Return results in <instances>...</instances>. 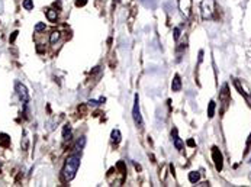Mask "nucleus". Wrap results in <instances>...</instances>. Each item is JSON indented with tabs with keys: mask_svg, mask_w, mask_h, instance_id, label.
Here are the masks:
<instances>
[{
	"mask_svg": "<svg viewBox=\"0 0 251 187\" xmlns=\"http://www.w3.org/2000/svg\"><path fill=\"white\" fill-rule=\"evenodd\" d=\"M80 167V155L79 154H73L65 160V164H64L63 168V177L65 181H71L75 177V173Z\"/></svg>",
	"mask_w": 251,
	"mask_h": 187,
	"instance_id": "f257e3e1",
	"label": "nucleus"
},
{
	"mask_svg": "<svg viewBox=\"0 0 251 187\" xmlns=\"http://www.w3.org/2000/svg\"><path fill=\"white\" fill-rule=\"evenodd\" d=\"M215 8H216V2H215V0H203L202 3H200L202 18L203 19H212L215 15Z\"/></svg>",
	"mask_w": 251,
	"mask_h": 187,
	"instance_id": "f03ea898",
	"label": "nucleus"
},
{
	"mask_svg": "<svg viewBox=\"0 0 251 187\" xmlns=\"http://www.w3.org/2000/svg\"><path fill=\"white\" fill-rule=\"evenodd\" d=\"M132 118H134V122L137 125V128L142 129L144 128V120L141 112H139V99L138 96H135V102H134V107H132Z\"/></svg>",
	"mask_w": 251,
	"mask_h": 187,
	"instance_id": "7ed1b4c3",
	"label": "nucleus"
},
{
	"mask_svg": "<svg viewBox=\"0 0 251 187\" xmlns=\"http://www.w3.org/2000/svg\"><path fill=\"white\" fill-rule=\"evenodd\" d=\"M212 158H214V162H215V167H216L218 171L222 170V165H224V157H222L221 151L218 150L216 146L212 148Z\"/></svg>",
	"mask_w": 251,
	"mask_h": 187,
	"instance_id": "20e7f679",
	"label": "nucleus"
},
{
	"mask_svg": "<svg viewBox=\"0 0 251 187\" xmlns=\"http://www.w3.org/2000/svg\"><path fill=\"white\" fill-rule=\"evenodd\" d=\"M16 93H18L19 99L22 100V103H28L29 102V94H28L26 87L22 83H16Z\"/></svg>",
	"mask_w": 251,
	"mask_h": 187,
	"instance_id": "39448f33",
	"label": "nucleus"
},
{
	"mask_svg": "<svg viewBox=\"0 0 251 187\" xmlns=\"http://www.w3.org/2000/svg\"><path fill=\"white\" fill-rule=\"evenodd\" d=\"M177 2H179L180 12H181L186 18H189V16H190V10H192V0H177Z\"/></svg>",
	"mask_w": 251,
	"mask_h": 187,
	"instance_id": "423d86ee",
	"label": "nucleus"
},
{
	"mask_svg": "<svg viewBox=\"0 0 251 187\" xmlns=\"http://www.w3.org/2000/svg\"><path fill=\"white\" fill-rule=\"evenodd\" d=\"M171 136H173V144H174V146H176V150H179V151H183V141L179 138V135H177V129L174 128L173 129V132H171Z\"/></svg>",
	"mask_w": 251,
	"mask_h": 187,
	"instance_id": "0eeeda50",
	"label": "nucleus"
},
{
	"mask_svg": "<svg viewBox=\"0 0 251 187\" xmlns=\"http://www.w3.org/2000/svg\"><path fill=\"white\" fill-rule=\"evenodd\" d=\"M171 90H173V91H180V90H181V80H180V75L179 74H176L174 77H173Z\"/></svg>",
	"mask_w": 251,
	"mask_h": 187,
	"instance_id": "6e6552de",
	"label": "nucleus"
},
{
	"mask_svg": "<svg viewBox=\"0 0 251 187\" xmlns=\"http://www.w3.org/2000/svg\"><path fill=\"white\" fill-rule=\"evenodd\" d=\"M63 139H64V141L71 139V126H70V125H64V128H63Z\"/></svg>",
	"mask_w": 251,
	"mask_h": 187,
	"instance_id": "1a4fd4ad",
	"label": "nucleus"
},
{
	"mask_svg": "<svg viewBox=\"0 0 251 187\" xmlns=\"http://www.w3.org/2000/svg\"><path fill=\"white\" fill-rule=\"evenodd\" d=\"M110 138H112L113 144H119L120 142V131L119 129H113L112 134H110Z\"/></svg>",
	"mask_w": 251,
	"mask_h": 187,
	"instance_id": "9d476101",
	"label": "nucleus"
},
{
	"mask_svg": "<svg viewBox=\"0 0 251 187\" xmlns=\"http://www.w3.org/2000/svg\"><path fill=\"white\" fill-rule=\"evenodd\" d=\"M215 107H216V103H215L214 100L209 102V106H208V118L209 119H212L215 115Z\"/></svg>",
	"mask_w": 251,
	"mask_h": 187,
	"instance_id": "9b49d317",
	"label": "nucleus"
},
{
	"mask_svg": "<svg viewBox=\"0 0 251 187\" xmlns=\"http://www.w3.org/2000/svg\"><path fill=\"white\" fill-rule=\"evenodd\" d=\"M200 180V174H199L198 171H192V173H189V181L190 183H193V184H196Z\"/></svg>",
	"mask_w": 251,
	"mask_h": 187,
	"instance_id": "f8f14e48",
	"label": "nucleus"
},
{
	"mask_svg": "<svg viewBox=\"0 0 251 187\" xmlns=\"http://www.w3.org/2000/svg\"><path fill=\"white\" fill-rule=\"evenodd\" d=\"M10 144V138L6 134H0V145L2 146H9Z\"/></svg>",
	"mask_w": 251,
	"mask_h": 187,
	"instance_id": "ddd939ff",
	"label": "nucleus"
},
{
	"mask_svg": "<svg viewBox=\"0 0 251 187\" xmlns=\"http://www.w3.org/2000/svg\"><path fill=\"white\" fill-rule=\"evenodd\" d=\"M47 18H48L49 22L57 20V10H47Z\"/></svg>",
	"mask_w": 251,
	"mask_h": 187,
	"instance_id": "4468645a",
	"label": "nucleus"
},
{
	"mask_svg": "<svg viewBox=\"0 0 251 187\" xmlns=\"http://www.w3.org/2000/svg\"><path fill=\"white\" fill-rule=\"evenodd\" d=\"M58 39H60V32L54 30L53 34H51V36H49V42H51V44H55Z\"/></svg>",
	"mask_w": 251,
	"mask_h": 187,
	"instance_id": "2eb2a0df",
	"label": "nucleus"
},
{
	"mask_svg": "<svg viewBox=\"0 0 251 187\" xmlns=\"http://www.w3.org/2000/svg\"><path fill=\"white\" fill-rule=\"evenodd\" d=\"M23 8L26 10H32L34 9V2L32 0H23Z\"/></svg>",
	"mask_w": 251,
	"mask_h": 187,
	"instance_id": "dca6fc26",
	"label": "nucleus"
},
{
	"mask_svg": "<svg viewBox=\"0 0 251 187\" xmlns=\"http://www.w3.org/2000/svg\"><path fill=\"white\" fill-rule=\"evenodd\" d=\"M44 29H45V23L39 22V23H36V25H35V30H36V32H39V30H44Z\"/></svg>",
	"mask_w": 251,
	"mask_h": 187,
	"instance_id": "f3484780",
	"label": "nucleus"
},
{
	"mask_svg": "<svg viewBox=\"0 0 251 187\" xmlns=\"http://www.w3.org/2000/svg\"><path fill=\"white\" fill-rule=\"evenodd\" d=\"M86 4H87V0H75V6H77V8L86 6Z\"/></svg>",
	"mask_w": 251,
	"mask_h": 187,
	"instance_id": "a211bd4d",
	"label": "nucleus"
},
{
	"mask_svg": "<svg viewBox=\"0 0 251 187\" xmlns=\"http://www.w3.org/2000/svg\"><path fill=\"white\" fill-rule=\"evenodd\" d=\"M173 32H174V41H177V39H179V36H180V29H179V28H174V29H173Z\"/></svg>",
	"mask_w": 251,
	"mask_h": 187,
	"instance_id": "6ab92c4d",
	"label": "nucleus"
},
{
	"mask_svg": "<svg viewBox=\"0 0 251 187\" xmlns=\"http://www.w3.org/2000/svg\"><path fill=\"white\" fill-rule=\"evenodd\" d=\"M16 36H18V30H15V32H13V35H12V38H10V42H13L16 39Z\"/></svg>",
	"mask_w": 251,
	"mask_h": 187,
	"instance_id": "aec40b11",
	"label": "nucleus"
},
{
	"mask_svg": "<svg viewBox=\"0 0 251 187\" xmlns=\"http://www.w3.org/2000/svg\"><path fill=\"white\" fill-rule=\"evenodd\" d=\"M187 144H189V145H190V146H195V141H193V139H189V141H187Z\"/></svg>",
	"mask_w": 251,
	"mask_h": 187,
	"instance_id": "412c9836",
	"label": "nucleus"
},
{
	"mask_svg": "<svg viewBox=\"0 0 251 187\" xmlns=\"http://www.w3.org/2000/svg\"><path fill=\"white\" fill-rule=\"evenodd\" d=\"M36 49H38V52H42V51H44V48H42V47H36Z\"/></svg>",
	"mask_w": 251,
	"mask_h": 187,
	"instance_id": "4be33fe9",
	"label": "nucleus"
},
{
	"mask_svg": "<svg viewBox=\"0 0 251 187\" xmlns=\"http://www.w3.org/2000/svg\"><path fill=\"white\" fill-rule=\"evenodd\" d=\"M250 162H251V158H250Z\"/></svg>",
	"mask_w": 251,
	"mask_h": 187,
	"instance_id": "5701e85b",
	"label": "nucleus"
}]
</instances>
